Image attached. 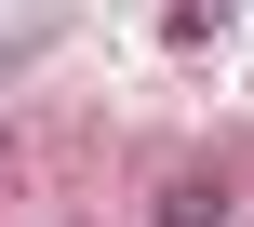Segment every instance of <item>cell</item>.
I'll return each mask as SVG.
<instances>
[{"instance_id": "6da1fadb", "label": "cell", "mask_w": 254, "mask_h": 227, "mask_svg": "<svg viewBox=\"0 0 254 227\" xmlns=\"http://www.w3.org/2000/svg\"><path fill=\"white\" fill-rule=\"evenodd\" d=\"M228 214H241V174H228V161H188V174L147 201V227H228Z\"/></svg>"}, {"instance_id": "7a4b0ae2", "label": "cell", "mask_w": 254, "mask_h": 227, "mask_svg": "<svg viewBox=\"0 0 254 227\" xmlns=\"http://www.w3.org/2000/svg\"><path fill=\"white\" fill-rule=\"evenodd\" d=\"M161 40H174V54H214V40H228V0H174Z\"/></svg>"}, {"instance_id": "3957f363", "label": "cell", "mask_w": 254, "mask_h": 227, "mask_svg": "<svg viewBox=\"0 0 254 227\" xmlns=\"http://www.w3.org/2000/svg\"><path fill=\"white\" fill-rule=\"evenodd\" d=\"M13 67H27V40H0V80H13Z\"/></svg>"}, {"instance_id": "277c9868", "label": "cell", "mask_w": 254, "mask_h": 227, "mask_svg": "<svg viewBox=\"0 0 254 227\" xmlns=\"http://www.w3.org/2000/svg\"><path fill=\"white\" fill-rule=\"evenodd\" d=\"M0 161H13V134H0Z\"/></svg>"}]
</instances>
